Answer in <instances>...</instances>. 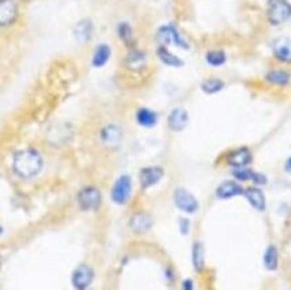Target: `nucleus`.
Instances as JSON below:
<instances>
[{
  "label": "nucleus",
  "mask_w": 291,
  "mask_h": 290,
  "mask_svg": "<svg viewBox=\"0 0 291 290\" xmlns=\"http://www.w3.org/2000/svg\"><path fill=\"white\" fill-rule=\"evenodd\" d=\"M13 169L19 177L31 179L42 169V157L33 149L21 150L14 155Z\"/></svg>",
  "instance_id": "obj_1"
},
{
  "label": "nucleus",
  "mask_w": 291,
  "mask_h": 290,
  "mask_svg": "<svg viewBox=\"0 0 291 290\" xmlns=\"http://www.w3.org/2000/svg\"><path fill=\"white\" fill-rule=\"evenodd\" d=\"M291 18V5L287 0H269L268 21L272 25H280Z\"/></svg>",
  "instance_id": "obj_2"
},
{
  "label": "nucleus",
  "mask_w": 291,
  "mask_h": 290,
  "mask_svg": "<svg viewBox=\"0 0 291 290\" xmlns=\"http://www.w3.org/2000/svg\"><path fill=\"white\" fill-rule=\"evenodd\" d=\"M157 40L162 45L174 44L182 49L189 48V44L181 37L178 30H177L174 26H172V25H166V26L159 27L158 31H157Z\"/></svg>",
  "instance_id": "obj_3"
},
{
  "label": "nucleus",
  "mask_w": 291,
  "mask_h": 290,
  "mask_svg": "<svg viewBox=\"0 0 291 290\" xmlns=\"http://www.w3.org/2000/svg\"><path fill=\"white\" fill-rule=\"evenodd\" d=\"M78 204L82 210H95L101 204V192L95 187H86L78 193Z\"/></svg>",
  "instance_id": "obj_4"
},
{
  "label": "nucleus",
  "mask_w": 291,
  "mask_h": 290,
  "mask_svg": "<svg viewBox=\"0 0 291 290\" xmlns=\"http://www.w3.org/2000/svg\"><path fill=\"white\" fill-rule=\"evenodd\" d=\"M174 203L181 211L188 213V214H193L199 209L198 199L195 198L192 193L188 192L186 189L182 188H178L174 192Z\"/></svg>",
  "instance_id": "obj_5"
},
{
  "label": "nucleus",
  "mask_w": 291,
  "mask_h": 290,
  "mask_svg": "<svg viewBox=\"0 0 291 290\" xmlns=\"http://www.w3.org/2000/svg\"><path fill=\"white\" fill-rule=\"evenodd\" d=\"M131 179L128 176H121L116 180L113 188H112V199L117 204H124L129 198L131 193Z\"/></svg>",
  "instance_id": "obj_6"
},
{
  "label": "nucleus",
  "mask_w": 291,
  "mask_h": 290,
  "mask_svg": "<svg viewBox=\"0 0 291 290\" xmlns=\"http://www.w3.org/2000/svg\"><path fill=\"white\" fill-rule=\"evenodd\" d=\"M93 268L87 264H80L72 274V285L75 286L76 289L83 290L90 286V283L93 282Z\"/></svg>",
  "instance_id": "obj_7"
},
{
  "label": "nucleus",
  "mask_w": 291,
  "mask_h": 290,
  "mask_svg": "<svg viewBox=\"0 0 291 290\" xmlns=\"http://www.w3.org/2000/svg\"><path fill=\"white\" fill-rule=\"evenodd\" d=\"M18 17V5L15 0H0V26H9Z\"/></svg>",
  "instance_id": "obj_8"
},
{
  "label": "nucleus",
  "mask_w": 291,
  "mask_h": 290,
  "mask_svg": "<svg viewBox=\"0 0 291 290\" xmlns=\"http://www.w3.org/2000/svg\"><path fill=\"white\" fill-rule=\"evenodd\" d=\"M162 177V168L150 167L141 169L140 175H139V181H140V185L143 188H149V187H153V185L157 184Z\"/></svg>",
  "instance_id": "obj_9"
},
{
  "label": "nucleus",
  "mask_w": 291,
  "mask_h": 290,
  "mask_svg": "<svg viewBox=\"0 0 291 290\" xmlns=\"http://www.w3.org/2000/svg\"><path fill=\"white\" fill-rule=\"evenodd\" d=\"M168 123L170 130H173V131L184 130L186 127V124H188V112L185 109H182V108L173 109L169 114Z\"/></svg>",
  "instance_id": "obj_10"
},
{
  "label": "nucleus",
  "mask_w": 291,
  "mask_h": 290,
  "mask_svg": "<svg viewBox=\"0 0 291 290\" xmlns=\"http://www.w3.org/2000/svg\"><path fill=\"white\" fill-rule=\"evenodd\" d=\"M272 52L280 62L291 63V41L288 38H279L274 43Z\"/></svg>",
  "instance_id": "obj_11"
},
{
  "label": "nucleus",
  "mask_w": 291,
  "mask_h": 290,
  "mask_svg": "<svg viewBox=\"0 0 291 290\" xmlns=\"http://www.w3.org/2000/svg\"><path fill=\"white\" fill-rule=\"evenodd\" d=\"M151 225H153V221H151L150 216L146 213H136L129 221V226L135 233H144L151 228Z\"/></svg>",
  "instance_id": "obj_12"
},
{
  "label": "nucleus",
  "mask_w": 291,
  "mask_h": 290,
  "mask_svg": "<svg viewBox=\"0 0 291 290\" xmlns=\"http://www.w3.org/2000/svg\"><path fill=\"white\" fill-rule=\"evenodd\" d=\"M243 193V188L235 181H225L216 189V196L221 199H229Z\"/></svg>",
  "instance_id": "obj_13"
},
{
  "label": "nucleus",
  "mask_w": 291,
  "mask_h": 290,
  "mask_svg": "<svg viewBox=\"0 0 291 290\" xmlns=\"http://www.w3.org/2000/svg\"><path fill=\"white\" fill-rule=\"evenodd\" d=\"M252 159V154L251 151L247 149V147H243V149L237 150L229 155L227 158V162L229 165H231L233 168H243L247 167L248 163L251 162Z\"/></svg>",
  "instance_id": "obj_14"
},
{
  "label": "nucleus",
  "mask_w": 291,
  "mask_h": 290,
  "mask_svg": "<svg viewBox=\"0 0 291 290\" xmlns=\"http://www.w3.org/2000/svg\"><path fill=\"white\" fill-rule=\"evenodd\" d=\"M234 177L237 179V180L241 181H249L253 180L257 184H264L265 177L263 175H259V173H255V172H252L251 169H247V168H235L233 172Z\"/></svg>",
  "instance_id": "obj_15"
},
{
  "label": "nucleus",
  "mask_w": 291,
  "mask_h": 290,
  "mask_svg": "<svg viewBox=\"0 0 291 290\" xmlns=\"http://www.w3.org/2000/svg\"><path fill=\"white\" fill-rule=\"evenodd\" d=\"M125 66L129 70L139 71L146 66V55L141 51H131L125 57Z\"/></svg>",
  "instance_id": "obj_16"
},
{
  "label": "nucleus",
  "mask_w": 291,
  "mask_h": 290,
  "mask_svg": "<svg viewBox=\"0 0 291 290\" xmlns=\"http://www.w3.org/2000/svg\"><path fill=\"white\" fill-rule=\"evenodd\" d=\"M244 195L247 196L252 206L255 207L256 210L263 211L265 209V198L260 189L257 188H248L244 191Z\"/></svg>",
  "instance_id": "obj_17"
},
{
  "label": "nucleus",
  "mask_w": 291,
  "mask_h": 290,
  "mask_svg": "<svg viewBox=\"0 0 291 290\" xmlns=\"http://www.w3.org/2000/svg\"><path fill=\"white\" fill-rule=\"evenodd\" d=\"M101 138L108 146H116L121 139V131L117 126H108L102 130Z\"/></svg>",
  "instance_id": "obj_18"
},
{
  "label": "nucleus",
  "mask_w": 291,
  "mask_h": 290,
  "mask_svg": "<svg viewBox=\"0 0 291 290\" xmlns=\"http://www.w3.org/2000/svg\"><path fill=\"white\" fill-rule=\"evenodd\" d=\"M74 33H75L76 40L79 41V43H86V41L90 40V37L93 34V25H91L90 21L84 19V21L76 25Z\"/></svg>",
  "instance_id": "obj_19"
},
{
  "label": "nucleus",
  "mask_w": 291,
  "mask_h": 290,
  "mask_svg": "<svg viewBox=\"0 0 291 290\" xmlns=\"http://www.w3.org/2000/svg\"><path fill=\"white\" fill-rule=\"evenodd\" d=\"M111 57V48L106 44L98 45L93 55V66L94 67H102L105 66L108 60Z\"/></svg>",
  "instance_id": "obj_20"
},
{
  "label": "nucleus",
  "mask_w": 291,
  "mask_h": 290,
  "mask_svg": "<svg viewBox=\"0 0 291 290\" xmlns=\"http://www.w3.org/2000/svg\"><path fill=\"white\" fill-rule=\"evenodd\" d=\"M157 55H158V57L161 59V62H162L163 64H166V66L181 67L182 64H184V62L181 60L180 57L176 56V55H173L172 52H169L168 49L163 48V47L158 48V51H157Z\"/></svg>",
  "instance_id": "obj_21"
},
{
  "label": "nucleus",
  "mask_w": 291,
  "mask_h": 290,
  "mask_svg": "<svg viewBox=\"0 0 291 290\" xmlns=\"http://www.w3.org/2000/svg\"><path fill=\"white\" fill-rule=\"evenodd\" d=\"M265 79L268 80L269 84L278 85V86H284L290 82V74L287 71L283 70H274L269 71L268 74L265 75Z\"/></svg>",
  "instance_id": "obj_22"
},
{
  "label": "nucleus",
  "mask_w": 291,
  "mask_h": 290,
  "mask_svg": "<svg viewBox=\"0 0 291 290\" xmlns=\"http://www.w3.org/2000/svg\"><path fill=\"white\" fill-rule=\"evenodd\" d=\"M137 123L143 126V127H153L157 123V114L153 110L147 109V108H141L137 110L136 113Z\"/></svg>",
  "instance_id": "obj_23"
},
{
  "label": "nucleus",
  "mask_w": 291,
  "mask_h": 290,
  "mask_svg": "<svg viewBox=\"0 0 291 290\" xmlns=\"http://www.w3.org/2000/svg\"><path fill=\"white\" fill-rule=\"evenodd\" d=\"M192 262L196 271H202L204 268V248L200 242H195L192 250Z\"/></svg>",
  "instance_id": "obj_24"
},
{
  "label": "nucleus",
  "mask_w": 291,
  "mask_h": 290,
  "mask_svg": "<svg viewBox=\"0 0 291 290\" xmlns=\"http://www.w3.org/2000/svg\"><path fill=\"white\" fill-rule=\"evenodd\" d=\"M264 264L265 267L271 270V271H274V270L278 268V251H276L274 245H269L267 251H265Z\"/></svg>",
  "instance_id": "obj_25"
},
{
  "label": "nucleus",
  "mask_w": 291,
  "mask_h": 290,
  "mask_svg": "<svg viewBox=\"0 0 291 290\" xmlns=\"http://www.w3.org/2000/svg\"><path fill=\"white\" fill-rule=\"evenodd\" d=\"M206 62L212 67H221L226 63V53L223 51H210L206 55Z\"/></svg>",
  "instance_id": "obj_26"
},
{
  "label": "nucleus",
  "mask_w": 291,
  "mask_h": 290,
  "mask_svg": "<svg viewBox=\"0 0 291 290\" xmlns=\"http://www.w3.org/2000/svg\"><path fill=\"white\" fill-rule=\"evenodd\" d=\"M223 88H225V84L221 79H218V78H210V79H206L202 84V90L204 93H207V94H214V93L221 92Z\"/></svg>",
  "instance_id": "obj_27"
},
{
  "label": "nucleus",
  "mask_w": 291,
  "mask_h": 290,
  "mask_svg": "<svg viewBox=\"0 0 291 290\" xmlns=\"http://www.w3.org/2000/svg\"><path fill=\"white\" fill-rule=\"evenodd\" d=\"M119 35L125 44H131L132 43V29H131L128 23H121L120 25Z\"/></svg>",
  "instance_id": "obj_28"
},
{
  "label": "nucleus",
  "mask_w": 291,
  "mask_h": 290,
  "mask_svg": "<svg viewBox=\"0 0 291 290\" xmlns=\"http://www.w3.org/2000/svg\"><path fill=\"white\" fill-rule=\"evenodd\" d=\"M180 230L182 234L188 233V230H189V221L185 220V218H181L180 220Z\"/></svg>",
  "instance_id": "obj_29"
},
{
  "label": "nucleus",
  "mask_w": 291,
  "mask_h": 290,
  "mask_svg": "<svg viewBox=\"0 0 291 290\" xmlns=\"http://www.w3.org/2000/svg\"><path fill=\"white\" fill-rule=\"evenodd\" d=\"M184 287H186V289H192V287H193V285H192L190 282H184Z\"/></svg>",
  "instance_id": "obj_30"
},
{
  "label": "nucleus",
  "mask_w": 291,
  "mask_h": 290,
  "mask_svg": "<svg viewBox=\"0 0 291 290\" xmlns=\"http://www.w3.org/2000/svg\"><path fill=\"white\" fill-rule=\"evenodd\" d=\"M286 169L288 172H291V158L288 159V161H287V163H286Z\"/></svg>",
  "instance_id": "obj_31"
},
{
  "label": "nucleus",
  "mask_w": 291,
  "mask_h": 290,
  "mask_svg": "<svg viewBox=\"0 0 291 290\" xmlns=\"http://www.w3.org/2000/svg\"><path fill=\"white\" fill-rule=\"evenodd\" d=\"M3 233V228H2V226H0V234Z\"/></svg>",
  "instance_id": "obj_32"
},
{
  "label": "nucleus",
  "mask_w": 291,
  "mask_h": 290,
  "mask_svg": "<svg viewBox=\"0 0 291 290\" xmlns=\"http://www.w3.org/2000/svg\"><path fill=\"white\" fill-rule=\"evenodd\" d=\"M0 264H2V260H0Z\"/></svg>",
  "instance_id": "obj_33"
}]
</instances>
